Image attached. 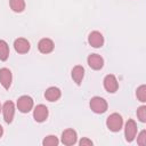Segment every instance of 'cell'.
Returning <instances> with one entry per match:
<instances>
[{
    "instance_id": "cell-21",
    "label": "cell",
    "mask_w": 146,
    "mask_h": 146,
    "mask_svg": "<svg viewBox=\"0 0 146 146\" xmlns=\"http://www.w3.org/2000/svg\"><path fill=\"white\" fill-rule=\"evenodd\" d=\"M137 144L140 145V146H144L146 144V131L145 130L140 131V133L138 135V137H137Z\"/></svg>"
},
{
    "instance_id": "cell-5",
    "label": "cell",
    "mask_w": 146,
    "mask_h": 146,
    "mask_svg": "<svg viewBox=\"0 0 146 146\" xmlns=\"http://www.w3.org/2000/svg\"><path fill=\"white\" fill-rule=\"evenodd\" d=\"M2 114H3V119L7 123H11L13 122V119H14V114H15V106H14V103L8 100L3 104L2 106Z\"/></svg>"
},
{
    "instance_id": "cell-12",
    "label": "cell",
    "mask_w": 146,
    "mask_h": 146,
    "mask_svg": "<svg viewBox=\"0 0 146 146\" xmlns=\"http://www.w3.org/2000/svg\"><path fill=\"white\" fill-rule=\"evenodd\" d=\"M14 48H15V50H16L18 54H26V52L30 50L31 46H30V42H29L26 39H24V38H18V39H16V40L14 41Z\"/></svg>"
},
{
    "instance_id": "cell-2",
    "label": "cell",
    "mask_w": 146,
    "mask_h": 146,
    "mask_svg": "<svg viewBox=\"0 0 146 146\" xmlns=\"http://www.w3.org/2000/svg\"><path fill=\"white\" fill-rule=\"evenodd\" d=\"M89 106H90V108H91L92 112H95L97 114H102V113H105L106 112L108 105H107V102L104 98L96 96V97H92L90 99Z\"/></svg>"
},
{
    "instance_id": "cell-10",
    "label": "cell",
    "mask_w": 146,
    "mask_h": 146,
    "mask_svg": "<svg viewBox=\"0 0 146 146\" xmlns=\"http://www.w3.org/2000/svg\"><path fill=\"white\" fill-rule=\"evenodd\" d=\"M88 65L92 68V70H100L104 66V59L102 56H99L98 54H91L88 56L87 58Z\"/></svg>"
},
{
    "instance_id": "cell-15",
    "label": "cell",
    "mask_w": 146,
    "mask_h": 146,
    "mask_svg": "<svg viewBox=\"0 0 146 146\" xmlns=\"http://www.w3.org/2000/svg\"><path fill=\"white\" fill-rule=\"evenodd\" d=\"M83 76H84V68L81 65H76L72 68V79L76 84H81Z\"/></svg>"
},
{
    "instance_id": "cell-4",
    "label": "cell",
    "mask_w": 146,
    "mask_h": 146,
    "mask_svg": "<svg viewBox=\"0 0 146 146\" xmlns=\"http://www.w3.org/2000/svg\"><path fill=\"white\" fill-rule=\"evenodd\" d=\"M137 135V124L133 120L129 119L125 123V127H124V136H125V140L131 143L135 137Z\"/></svg>"
},
{
    "instance_id": "cell-1",
    "label": "cell",
    "mask_w": 146,
    "mask_h": 146,
    "mask_svg": "<svg viewBox=\"0 0 146 146\" xmlns=\"http://www.w3.org/2000/svg\"><path fill=\"white\" fill-rule=\"evenodd\" d=\"M106 125L107 128L113 131V132H117L122 129V125H123V119L122 116L119 114V113H112L107 120H106Z\"/></svg>"
},
{
    "instance_id": "cell-23",
    "label": "cell",
    "mask_w": 146,
    "mask_h": 146,
    "mask_svg": "<svg viewBox=\"0 0 146 146\" xmlns=\"http://www.w3.org/2000/svg\"><path fill=\"white\" fill-rule=\"evenodd\" d=\"M2 133H3V129H2V127H1V124H0V138H1Z\"/></svg>"
},
{
    "instance_id": "cell-17",
    "label": "cell",
    "mask_w": 146,
    "mask_h": 146,
    "mask_svg": "<svg viewBox=\"0 0 146 146\" xmlns=\"http://www.w3.org/2000/svg\"><path fill=\"white\" fill-rule=\"evenodd\" d=\"M10 8L15 13H22L25 9V1L24 0H9Z\"/></svg>"
},
{
    "instance_id": "cell-20",
    "label": "cell",
    "mask_w": 146,
    "mask_h": 146,
    "mask_svg": "<svg viewBox=\"0 0 146 146\" xmlns=\"http://www.w3.org/2000/svg\"><path fill=\"white\" fill-rule=\"evenodd\" d=\"M137 117L140 122H146V106H140L137 110Z\"/></svg>"
},
{
    "instance_id": "cell-7",
    "label": "cell",
    "mask_w": 146,
    "mask_h": 146,
    "mask_svg": "<svg viewBox=\"0 0 146 146\" xmlns=\"http://www.w3.org/2000/svg\"><path fill=\"white\" fill-rule=\"evenodd\" d=\"M33 117L36 122H43L47 120L48 117V108L46 105L39 104L35 106L34 111H33Z\"/></svg>"
},
{
    "instance_id": "cell-22",
    "label": "cell",
    "mask_w": 146,
    "mask_h": 146,
    "mask_svg": "<svg viewBox=\"0 0 146 146\" xmlns=\"http://www.w3.org/2000/svg\"><path fill=\"white\" fill-rule=\"evenodd\" d=\"M79 144L81 145V146H91L92 145V141L90 140V139H88V138H82L80 141H79Z\"/></svg>"
},
{
    "instance_id": "cell-3",
    "label": "cell",
    "mask_w": 146,
    "mask_h": 146,
    "mask_svg": "<svg viewBox=\"0 0 146 146\" xmlns=\"http://www.w3.org/2000/svg\"><path fill=\"white\" fill-rule=\"evenodd\" d=\"M17 108L22 113H29L33 108V99L27 95L21 96L17 99Z\"/></svg>"
},
{
    "instance_id": "cell-18",
    "label": "cell",
    "mask_w": 146,
    "mask_h": 146,
    "mask_svg": "<svg viewBox=\"0 0 146 146\" xmlns=\"http://www.w3.org/2000/svg\"><path fill=\"white\" fill-rule=\"evenodd\" d=\"M59 144V140L56 136L54 135H49L47 136L43 140H42V145L43 146H57Z\"/></svg>"
},
{
    "instance_id": "cell-11",
    "label": "cell",
    "mask_w": 146,
    "mask_h": 146,
    "mask_svg": "<svg viewBox=\"0 0 146 146\" xmlns=\"http://www.w3.org/2000/svg\"><path fill=\"white\" fill-rule=\"evenodd\" d=\"M11 72L9 68L7 67H2L0 68V83L5 89H9V87L11 86Z\"/></svg>"
},
{
    "instance_id": "cell-14",
    "label": "cell",
    "mask_w": 146,
    "mask_h": 146,
    "mask_svg": "<svg viewBox=\"0 0 146 146\" xmlns=\"http://www.w3.org/2000/svg\"><path fill=\"white\" fill-rule=\"evenodd\" d=\"M60 96H62V91L57 87H49L44 91V97L49 102H56L60 98Z\"/></svg>"
},
{
    "instance_id": "cell-13",
    "label": "cell",
    "mask_w": 146,
    "mask_h": 146,
    "mask_svg": "<svg viewBox=\"0 0 146 146\" xmlns=\"http://www.w3.org/2000/svg\"><path fill=\"white\" fill-rule=\"evenodd\" d=\"M54 42L51 39H48V38H43L39 41L38 43V49L40 52L42 54H49L54 50Z\"/></svg>"
},
{
    "instance_id": "cell-19",
    "label": "cell",
    "mask_w": 146,
    "mask_h": 146,
    "mask_svg": "<svg viewBox=\"0 0 146 146\" xmlns=\"http://www.w3.org/2000/svg\"><path fill=\"white\" fill-rule=\"evenodd\" d=\"M136 96L139 102H141V103L146 102V86L145 84H141L138 87V89L136 91Z\"/></svg>"
},
{
    "instance_id": "cell-24",
    "label": "cell",
    "mask_w": 146,
    "mask_h": 146,
    "mask_svg": "<svg viewBox=\"0 0 146 146\" xmlns=\"http://www.w3.org/2000/svg\"><path fill=\"white\" fill-rule=\"evenodd\" d=\"M0 111H1V104H0Z\"/></svg>"
},
{
    "instance_id": "cell-16",
    "label": "cell",
    "mask_w": 146,
    "mask_h": 146,
    "mask_svg": "<svg viewBox=\"0 0 146 146\" xmlns=\"http://www.w3.org/2000/svg\"><path fill=\"white\" fill-rule=\"evenodd\" d=\"M9 57V46L5 40H0V60L5 62Z\"/></svg>"
},
{
    "instance_id": "cell-9",
    "label": "cell",
    "mask_w": 146,
    "mask_h": 146,
    "mask_svg": "<svg viewBox=\"0 0 146 146\" xmlns=\"http://www.w3.org/2000/svg\"><path fill=\"white\" fill-rule=\"evenodd\" d=\"M104 88L106 89V91L113 94L119 88V82L116 80V78L113 75V74H108L105 76L104 79Z\"/></svg>"
},
{
    "instance_id": "cell-8",
    "label": "cell",
    "mask_w": 146,
    "mask_h": 146,
    "mask_svg": "<svg viewBox=\"0 0 146 146\" xmlns=\"http://www.w3.org/2000/svg\"><path fill=\"white\" fill-rule=\"evenodd\" d=\"M76 139H78V136L75 130L73 129H66L62 133V143L64 145H67V146L74 145L76 143Z\"/></svg>"
},
{
    "instance_id": "cell-6",
    "label": "cell",
    "mask_w": 146,
    "mask_h": 146,
    "mask_svg": "<svg viewBox=\"0 0 146 146\" xmlns=\"http://www.w3.org/2000/svg\"><path fill=\"white\" fill-rule=\"evenodd\" d=\"M88 42L94 48H100L104 44V36L98 31H92L88 36Z\"/></svg>"
}]
</instances>
